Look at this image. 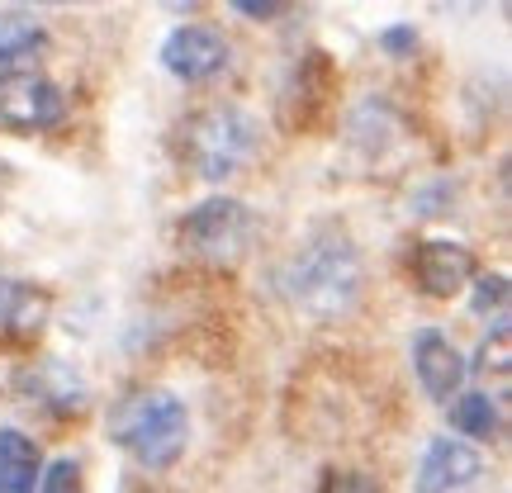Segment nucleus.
<instances>
[{"label": "nucleus", "mask_w": 512, "mask_h": 493, "mask_svg": "<svg viewBox=\"0 0 512 493\" xmlns=\"http://www.w3.org/2000/svg\"><path fill=\"white\" fill-rule=\"evenodd\" d=\"M451 408V427L470 441H498L503 437V403L489 394V389H470V394H456L446 403Z\"/></svg>", "instance_id": "obj_15"}, {"label": "nucleus", "mask_w": 512, "mask_h": 493, "mask_svg": "<svg viewBox=\"0 0 512 493\" xmlns=\"http://www.w3.org/2000/svg\"><path fill=\"white\" fill-rule=\"evenodd\" d=\"M475 285V299H470V309L479 313V318H494V323H503V313H508V275H479V280H470Z\"/></svg>", "instance_id": "obj_17"}, {"label": "nucleus", "mask_w": 512, "mask_h": 493, "mask_svg": "<svg viewBox=\"0 0 512 493\" xmlns=\"http://www.w3.org/2000/svg\"><path fill=\"white\" fill-rule=\"evenodd\" d=\"M15 389L29 403H38L43 413H53V418H81L86 403H91L86 380L72 366H62V361H34V366H24L15 375Z\"/></svg>", "instance_id": "obj_8"}, {"label": "nucleus", "mask_w": 512, "mask_h": 493, "mask_svg": "<svg viewBox=\"0 0 512 493\" xmlns=\"http://www.w3.org/2000/svg\"><path fill=\"white\" fill-rule=\"evenodd\" d=\"M24 5H76V0H24Z\"/></svg>", "instance_id": "obj_25"}, {"label": "nucleus", "mask_w": 512, "mask_h": 493, "mask_svg": "<svg viewBox=\"0 0 512 493\" xmlns=\"http://www.w3.org/2000/svg\"><path fill=\"white\" fill-rule=\"evenodd\" d=\"M176 242L190 261L200 266H238L256 242V214L233 195H209L195 209H185V219L176 223Z\"/></svg>", "instance_id": "obj_4"}, {"label": "nucleus", "mask_w": 512, "mask_h": 493, "mask_svg": "<svg viewBox=\"0 0 512 493\" xmlns=\"http://www.w3.org/2000/svg\"><path fill=\"white\" fill-rule=\"evenodd\" d=\"M5 190H10V162H0V200H5Z\"/></svg>", "instance_id": "obj_24"}, {"label": "nucleus", "mask_w": 512, "mask_h": 493, "mask_svg": "<svg viewBox=\"0 0 512 493\" xmlns=\"http://www.w3.org/2000/svg\"><path fill=\"white\" fill-rule=\"evenodd\" d=\"M313 493H380V484L370 475H361V470H332V475H323V484Z\"/></svg>", "instance_id": "obj_19"}, {"label": "nucleus", "mask_w": 512, "mask_h": 493, "mask_svg": "<svg viewBox=\"0 0 512 493\" xmlns=\"http://www.w3.org/2000/svg\"><path fill=\"white\" fill-rule=\"evenodd\" d=\"M479 475H484V460H479V451L470 441L437 437L422 451L418 493H460V489H470Z\"/></svg>", "instance_id": "obj_12"}, {"label": "nucleus", "mask_w": 512, "mask_h": 493, "mask_svg": "<svg viewBox=\"0 0 512 493\" xmlns=\"http://www.w3.org/2000/svg\"><path fill=\"white\" fill-rule=\"evenodd\" d=\"M157 5H162V10H171V15H195L204 0H157Z\"/></svg>", "instance_id": "obj_23"}, {"label": "nucleus", "mask_w": 512, "mask_h": 493, "mask_svg": "<svg viewBox=\"0 0 512 493\" xmlns=\"http://www.w3.org/2000/svg\"><path fill=\"white\" fill-rule=\"evenodd\" d=\"M256 147H261V128L252 114L233 110V105H204L190 110L181 124L171 128V152L176 162L200 176V181H228L242 166H252Z\"/></svg>", "instance_id": "obj_3"}, {"label": "nucleus", "mask_w": 512, "mask_h": 493, "mask_svg": "<svg viewBox=\"0 0 512 493\" xmlns=\"http://www.w3.org/2000/svg\"><path fill=\"white\" fill-rule=\"evenodd\" d=\"M38 493H86V479H81V465L72 456L53 460L43 475H38Z\"/></svg>", "instance_id": "obj_18"}, {"label": "nucleus", "mask_w": 512, "mask_h": 493, "mask_svg": "<svg viewBox=\"0 0 512 493\" xmlns=\"http://www.w3.org/2000/svg\"><path fill=\"white\" fill-rule=\"evenodd\" d=\"M413 375H418L422 394L432 403H451L456 394H465V361L460 351L451 347V337L441 328H422L413 337Z\"/></svg>", "instance_id": "obj_11"}, {"label": "nucleus", "mask_w": 512, "mask_h": 493, "mask_svg": "<svg viewBox=\"0 0 512 493\" xmlns=\"http://www.w3.org/2000/svg\"><path fill=\"white\" fill-rule=\"evenodd\" d=\"M67 91L38 72H19L0 81V133H53L67 124Z\"/></svg>", "instance_id": "obj_6"}, {"label": "nucleus", "mask_w": 512, "mask_h": 493, "mask_svg": "<svg viewBox=\"0 0 512 493\" xmlns=\"http://www.w3.org/2000/svg\"><path fill=\"white\" fill-rule=\"evenodd\" d=\"M110 441L143 470H171L190 441V413L171 389L143 384L110 408Z\"/></svg>", "instance_id": "obj_2"}, {"label": "nucleus", "mask_w": 512, "mask_h": 493, "mask_svg": "<svg viewBox=\"0 0 512 493\" xmlns=\"http://www.w3.org/2000/svg\"><path fill=\"white\" fill-rule=\"evenodd\" d=\"M366 290V261L347 223H318L280 271V294L309 323H342Z\"/></svg>", "instance_id": "obj_1"}, {"label": "nucleus", "mask_w": 512, "mask_h": 493, "mask_svg": "<svg viewBox=\"0 0 512 493\" xmlns=\"http://www.w3.org/2000/svg\"><path fill=\"white\" fill-rule=\"evenodd\" d=\"M43 456L38 441L24 437L19 427H0V493H38Z\"/></svg>", "instance_id": "obj_14"}, {"label": "nucleus", "mask_w": 512, "mask_h": 493, "mask_svg": "<svg viewBox=\"0 0 512 493\" xmlns=\"http://www.w3.org/2000/svg\"><path fill=\"white\" fill-rule=\"evenodd\" d=\"M53 318V294L19 280V275H0V347H24Z\"/></svg>", "instance_id": "obj_9"}, {"label": "nucleus", "mask_w": 512, "mask_h": 493, "mask_svg": "<svg viewBox=\"0 0 512 493\" xmlns=\"http://www.w3.org/2000/svg\"><path fill=\"white\" fill-rule=\"evenodd\" d=\"M465 370H479L484 380L494 375L498 384H508V375H512V332H508V318L503 323H494V332L479 342V351H475V366H465Z\"/></svg>", "instance_id": "obj_16"}, {"label": "nucleus", "mask_w": 512, "mask_h": 493, "mask_svg": "<svg viewBox=\"0 0 512 493\" xmlns=\"http://www.w3.org/2000/svg\"><path fill=\"white\" fill-rule=\"evenodd\" d=\"M413 280L427 299H451L475 280V252L446 238H427L413 247Z\"/></svg>", "instance_id": "obj_10"}, {"label": "nucleus", "mask_w": 512, "mask_h": 493, "mask_svg": "<svg viewBox=\"0 0 512 493\" xmlns=\"http://www.w3.org/2000/svg\"><path fill=\"white\" fill-rule=\"evenodd\" d=\"M228 62H233V48H228V38L219 29H209V24H181V29H171L162 43V67L176 81L185 86H204V81H214L219 72H228Z\"/></svg>", "instance_id": "obj_7"}, {"label": "nucleus", "mask_w": 512, "mask_h": 493, "mask_svg": "<svg viewBox=\"0 0 512 493\" xmlns=\"http://www.w3.org/2000/svg\"><path fill=\"white\" fill-rule=\"evenodd\" d=\"M332 100H337V67H332V57L323 48H309L304 57H294L290 76L280 86L275 119H280L285 133H309V128L323 124Z\"/></svg>", "instance_id": "obj_5"}, {"label": "nucleus", "mask_w": 512, "mask_h": 493, "mask_svg": "<svg viewBox=\"0 0 512 493\" xmlns=\"http://www.w3.org/2000/svg\"><path fill=\"white\" fill-rule=\"evenodd\" d=\"M380 48L389 57H413L418 53V29H413V24H389L380 34Z\"/></svg>", "instance_id": "obj_20"}, {"label": "nucleus", "mask_w": 512, "mask_h": 493, "mask_svg": "<svg viewBox=\"0 0 512 493\" xmlns=\"http://www.w3.org/2000/svg\"><path fill=\"white\" fill-rule=\"evenodd\" d=\"M228 5H233L242 19H261V24L290 10V0H228Z\"/></svg>", "instance_id": "obj_21"}, {"label": "nucleus", "mask_w": 512, "mask_h": 493, "mask_svg": "<svg viewBox=\"0 0 512 493\" xmlns=\"http://www.w3.org/2000/svg\"><path fill=\"white\" fill-rule=\"evenodd\" d=\"M437 5H441V10H451V15H475L484 0H437Z\"/></svg>", "instance_id": "obj_22"}, {"label": "nucleus", "mask_w": 512, "mask_h": 493, "mask_svg": "<svg viewBox=\"0 0 512 493\" xmlns=\"http://www.w3.org/2000/svg\"><path fill=\"white\" fill-rule=\"evenodd\" d=\"M48 53V29L24 15H0V81L34 72V62Z\"/></svg>", "instance_id": "obj_13"}]
</instances>
